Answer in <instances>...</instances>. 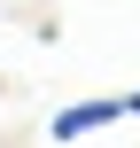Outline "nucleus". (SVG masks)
<instances>
[{"label":"nucleus","instance_id":"obj_1","mask_svg":"<svg viewBox=\"0 0 140 148\" xmlns=\"http://www.w3.org/2000/svg\"><path fill=\"white\" fill-rule=\"evenodd\" d=\"M117 117H125V94H101V101L55 109V117H47V133H55V140H86V133H101V125H117Z\"/></svg>","mask_w":140,"mask_h":148},{"label":"nucleus","instance_id":"obj_2","mask_svg":"<svg viewBox=\"0 0 140 148\" xmlns=\"http://www.w3.org/2000/svg\"><path fill=\"white\" fill-rule=\"evenodd\" d=\"M125 117H140V94H125Z\"/></svg>","mask_w":140,"mask_h":148}]
</instances>
